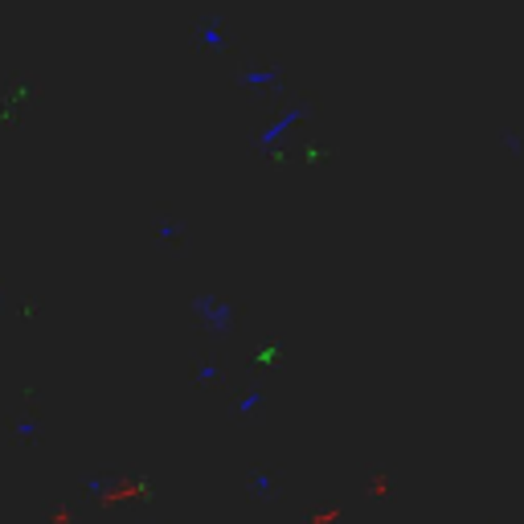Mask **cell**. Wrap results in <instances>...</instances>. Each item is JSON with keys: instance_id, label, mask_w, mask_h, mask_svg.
Segmentation results:
<instances>
[{"instance_id": "1", "label": "cell", "mask_w": 524, "mask_h": 524, "mask_svg": "<svg viewBox=\"0 0 524 524\" xmlns=\"http://www.w3.org/2000/svg\"><path fill=\"white\" fill-rule=\"evenodd\" d=\"M254 491H258V496H270V479H267V475H254Z\"/></svg>"}, {"instance_id": "2", "label": "cell", "mask_w": 524, "mask_h": 524, "mask_svg": "<svg viewBox=\"0 0 524 524\" xmlns=\"http://www.w3.org/2000/svg\"><path fill=\"white\" fill-rule=\"evenodd\" d=\"M258 406H262V398H258V393H250V398L242 401V414H254V409H258Z\"/></svg>"}]
</instances>
